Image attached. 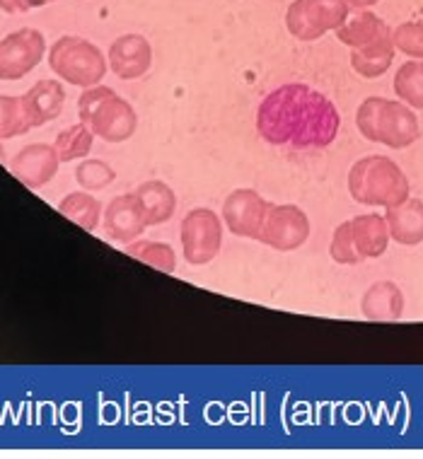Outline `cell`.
<instances>
[{
	"mask_svg": "<svg viewBox=\"0 0 423 459\" xmlns=\"http://www.w3.org/2000/svg\"><path fill=\"white\" fill-rule=\"evenodd\" d=\"M341 128V117L327 95L303 82H288L263 97L256 131L263 141L286 148H327Z\"/></svg>",
	"mask_w": 423,
	"mask_h": 459,
	"instance_id": "6da1fadb",
	"label": "cell"
},
{
	"mask_svg": "<svg viewBox=\"0 0 423 459\" xmlns=\"http://www.w3.org/2000/svg\"><path fill=\"white\" fill-rule=\"evenodd\" d=\"M356 126L360 135L373 143H383L392 151L409 148L421 135L414 109L404 102L367 97L356 111Z\"/></svg>",
	"mask_w": 423,
	"mask_h": 459,
	"instance_id": "7a4b0ae2",
	"label": "cell"
},
{
	"mask_svg": "<svg viewBox=\"0 0 423 459\" xmlns=\"http://www.w3.org/2000/svg\"><path fill=\"white\" fill-rule=\"evenodd\" d=\"M409 179L394 160L384 155L360 158L349 172V194L363 206L392 208L409 198Z\"/></svg>",
	"mask_w": 423,
	"mask_h": 459,
	"instance_id": "3957f363",
	"label": "cell"
},
{
	"mask_svg": "<svg viewBox=\"0 0 423 459\" xmlns=\"http://www.w3.org/2000/svg\"><path fill=\"white\" fill-rule=\"evenodd\" d=\"M78 114L82 124L104 143L128 141L138 128L136 109L104 85L85 88L78 100Z\"/></svg>",
	"mask_w": 423,
	"mask_h": 459,
	"instance_id": "277c9868",
	"label": "cell"
},
{
	"mask_svg": "<svg viewBox=\"0 0 423 459\" xmlns=\"http://www.w3.org/2000/svg\"><path fill=\"white\" fill-rule=\"evenodd\" d=\"M48 65L58 78L75 88H92L107 73V58L92 41L82 37H61L48 51Z\"/></svg>",
	"mask_w": 423,
	"mask_h": 459,
	"instance_id": "5b68a950",
	"label": "cell"
},
{
	"mask_svg": "<svg viewBox=\"0 0 423 459\" xmlns=\"http://www.w3.org/2000/svg\"><path fill=\"white\" fill-rule=\"evenodd\" d=\"M349 15V0H293L286 10V30L300 41H317L336 32Z\"/></svg>",
	"mask_w": 423,
	"mask_h": 459,
	"instance_id": "8992f818",
	"label": "cell"
},
{
	"mask_svg": "<svg viewBox=\"0 0 423 459\" xmlns=\"http://www.w3.org/2000/svg\"><path fill=\"white\" fill-rule=\"evenodd\" d=\"M182 249L184 259L192 266L211 264L220 254L223 245V222L211 208H194L182 221Z\"/></svg>",
	"mask_w": 423,
	"mask_h": 459,
	"instance_id": "52a82bcc",
	"label": "cell"
},
{
	"mask_svg": "<svg viewBox=\"0 0 423 459\" xmlns=\"http://www.w3.org/2000/svg\"><path fill=\"white\" fill-rule=\"evenodd\" d=\"M47 54V39L39 30L24 27L0 39V80H20L32 73Z\"/></svg>",
	"mask_w": 423,
	"mask_h": 459,
	"instance_id": "ba28073f",
	"label": "cell"
},
{
	"mask_svg": "<svg viewBox=\"0 0 423 459\" xmlns=\"http://www.w3.org/2000/svg\"><path fill=\"white\" fill-rule=\"evenodd\" d=\"M310 232V218H307L303 208L290 206V204H283V206H273L272 204L269 213H266V221H263L259 242L272 247L276 252H293V249L307 242Z\"/></svg>",
	"mask_w": 423,
	"mask_h": 459,
	"instance_id": "9c48e42d",
	"label": "cell"
},
{
	"mask_svg": "<svg viewBox=\"0 0 423 459\" xmlns=\"http://www.w3.org/2000/svg\"><path fill=\"white\" fill-rule=\"evenodd\" d=\"M272 204L255 189H235L223 204V221L232 235L259 239Z\"/></svg>",
	"mask_w": 423,
	"mask_h": 459,
	"instance_id": "30bf717a",
	"label": "cell"
},
{
	"mask_svg": "<svg viewBox=\"0 0 423 459\" xmlns=\"http://www.w3.org/2000/svg\"><path fill=\"white\" fill-rule=\"evenodd\" d=\"M104 232L107 238L117 242V245H128V242H136L148 228L145 221V211L141 206L136 194H121L107 206L104 211Z\"/></svg>",
	"mask_w": 423,
	"mask_h": 459,
	"instance_id": "8fae6325",
	"label": "cell"
},
{
	"mask_svg": "<svg viewBox=\"0 0 423 459\" xmlns=\"http://www.w3.org/2000/svg\"><path fill=\"white\" fill-rule=\"evenodd\" d=\"M61 158L54 145L48 143H32L22 151L17 152L13 162H10V172L30 189H41L48 184L58 172Z\"/></svg>",
	"mask_w": 423,
	"mask_h": 459,
	"instance_id": "7c38bea8",
	"label": "cell"
},
{
	"mask_svg": "<svg viewBox=\"0 0 423 459\" xmlns=\"http://www.w3.org/2000/svg\"><path fill=\"white\" fill-rule=\"evenodd\" d=\"M109 68L121 80H138L151 71L152 47L143 34H124L109 47Z\"/></svg>",
	"mask_w": 423,
	"mask_h": 459,
	"instance_id": "4fadbf2b",
	"label": "cell"
},
{
	"mask_svg": "<svg viewBox=\"0 0 423 459\" xmlns=\"http://www.w3.org/2000/svg\"><path fill=\"white\" fill-rule=\"evenodd\" d=\"M360 312L370 322H397L404 315V293L392 281H377L360 300Z\"/></svg>",
	"mask_w": 423,
	"mask_h": 459,
	"instance_id": "5bb4252c",
	"label": "cell"
},
{
	"mask_svg": "<svg viewBox=\"0 0 423 459\" xmlns=\"http://www.w3.org/2000/svg\"><path fill=\"white\" fill-rule=\"evenodd\" d=\"M387 228H390V238L397 245L416 247L423 242V201L421 198H411L401 201L397 206L387 208L384 213Z\"/></svg>",
	"mask_w": 423,
	"mask_h": 459,
	"instance_id": "9a60e30c",
	"label": "cell"
},
{
	"mask_svg": "<svg viewBox=\"0 0 423 459\" xmlns=\"http://www.w3.org/2000/svg\"><path fill=\"white\" fill-rule=\"evenodd\" d=\"M24 109L34 126H44L48 121L58 119V114L64 111L65 90L58 80H39L27 95H22Z\"/></svg>",
	"mask_w": 423,
	"mask_h": 459,
	"instance_id": "2e32d148",
	"label": "cell"
},
{
	"mask_svg": "<svg viewBox=\"0 0 423 459\" xmlns=\"http://www.w3.org/2000/svg\"><path fill=\"white\" fill-rule=\"evenodd\" d=\"M394 54H397V47H394L390 30L383 37H377L376 41H370L367 47L351 48V68L367 80L380 78L390 71Z\"/></svg>",
	"mask_w": 423,
	"mask_h": 459,
	"instance_id": "e0dca14e",
	"label": "cell"
},
{
	"mask_svg": "<svg viewBox=\"0 0 423 459\" xmlns=\"http://www.w3.org/2000/svg\"><path fill=\"white\" fill-rule=\"evenodd\" d=\"M353 230V242H356V249L363 259H377L387 252V245H390V228H387V221L384 215H356L351 221Z\"/></svg>",
	"mask_w": 423,
	"mask_h": 459,
	"instance_id": "ac0fdd59",
	"label": "cell"
},
{
	"mask_svg": "<svg viewBox=\"0 0 423 459\" xmlns=\"http://www.w3.org/2000/svg\"><path fill=\"white\" fill-rule=\"evenodd\" d=\"M384 32H390V24L384 22L383 17H377L370 10H356L353 15L346 17V22L336 30V37L343 47L349 48H363L370 41H376L377 37H383Z\"/></svg>",
	"mask_w": 423,
	"mask_h": 459,
	"instance_id": "d6986e66",
	"label": "cell"
},
{
	"mask_svg": "<svg viewBox=\"0 0 423 459\" xmlns=\"http://www.w3.org/2000/svg\"><path fill=\"white\" fill-rule=\"evenodd\" d=\"M141 201V206L145 211V221H148V228L152 225H162V222L172 221V215L177 211V196L172 186H168L165 182H143L134 191Z\"/></svg>",
	"mask_w": 423,
	"mask_h": 459,
	"instance_id": "ffe728a7",
	"label": "cell"
},
{
	"mask_svg": "<svg viewBox=\"0 0 423 459\" xmlns=\"http://www.w3.org/2000/svg\"><path fill=\"white\" fill-rule=\"evenodd\" d=\"M58 211L73 221L75 225H81L82 230L88 232H95L97 225H99V218H102V204L97 201L95 196H90L88 191H75V194H68V196L58 204Z\"/></svg>",
	"mask_w": 423,
	"mask_h": 459,
	"instance_id": "44dd1931",
	"label": "cell"
},
{
	"mask_svg": "<svg viewBox=\"0 0 423 459\" xmlns=\"http://www.w3.org/2000/svg\"><path fill=\"white\" fill-rule=\"evenodd\" d=\"M126 254L134 256L138 262L148 264L152 269L162 271V273H175L177 269V254L175 249L165 242H152V239H136L128 242Z\"/></svg>",
	"mask_w": 423,
	"mask_h": 459,
	"instance_id": "7402d4cb",
	"label": "cell"
},
{
	"mask_svg": "<svg viewBox=\"0 0 423 459\" xmlns=\"http://www.w3.org/2000/svg\"><path fill=\"white\" fill-rule=\"evenodd\" d=\"M92 143H95V134L81 121V124L61 131L54 148H56L61 162H73V160L88 158L90 151H92Z\"/></svg>",
	"mask_w": 423,
	"mask_h": 459,
	"instance_id": "603a6c76",
	"label": "cell"
},
{
	"mask_svg": "<svg viewBox=\"0 0 423 459\" xmlns=\"http://www.w3.org/2000/svg\"><path fill=\"white\" fill-rule=\"evenodd\" d=\"M394 92L411 109H423V61H407L394 75Z\"/></svg>",
	"mask_w": 423,
	"mask_h": 459,
	"instance_id": "cb8c5ba5",
	"label": "cell"
},
{
	"mask_svg": "<svg viewBox=\"0 0 423 459\" xmlns=\"http://www.w3.org/2000/svg\"><path fill=\"white\" fill-rule=\"evenodd\" d=\"M32 128V121L27 117L22 97L0 95V141L27 134Z\"/></svg>",
	"mask_w": 423,
	"mask_h": 459,
	"instance_id": "d4e9b609",
	"label": "cell"
},
{
	"mask_svg": "<svg viewBox=\"0 0 423 459\" xmlns=\"http://www.w3.org/2000/svg\"><path fill=\"white\" fill-rule=\"evenodd\" d=\"M114 179H117V172L104 160H82L75 169V182L85 191L107 189Z\"/></svg>",
	"mask_w": 423,
	"mask_h": 459,
	"instance_id": "484cf974",
	"label": "cell"
},
{
	"mask_svg": "<svg viewBox=\"0 0 423 459\" xmlns=\"http://www.w3.org/2000/svg\"><path fill=\"white\" fill-rule=\"evenodd\" d=\"M329 254L341 266H356V264L363 262V256H360L358 249H356V242H353L351 221L341 222L334 230V238H332V245H329Z\"/></svg>",
	"mask_w": 423,
	"mask_h": 459,
	"instance_id": "4316f807",
	"label": "cell"
},
{
	"mask_svg": "<svg viewBox=\"0 0 423 459\" xmlns=\"http://www.w3.org/2000/svg\"><path fill=\"white\" fill-rule=\"evenodd\" d=\"M394 47L409 58L423 61V22H401L392 30Z\"/></svg>",
	"mask_w": 423,
	"mask_h": 459,
	"instance_id": "83f0119b",
	"label": "cell"
},
{
	"mask_svg": "<svg viewBox=\"0 0 423 459\" xmlns=\"http://www.w3.org/2000/svg\"><path fill=\"white\" fill-rule=\"evenodd\" d=\"M51 0H0V10L8 13V15H15V13H30L34 8H44Z\"/></svg>",
	"mask_w": 423,
	"mask_h": 459,
	"instance_id": "f1b7e54d",
	"label": "cell"
},
{
	"mask_svg": "<svg viewBox=\"0 0 423 459\" xmlns=\"http://www.w3.org/2000/svg\"><path fill=\"white\" fill-rule=\"evenodd\" d=\"M376 3H380V0H349L351 10H367V8H373Z\"/></svg>",
	"mask_w": 423,
	"mask_h": 459,
	"instance_id": "f546056e",
	"label": "cell"
}]
</instances>
